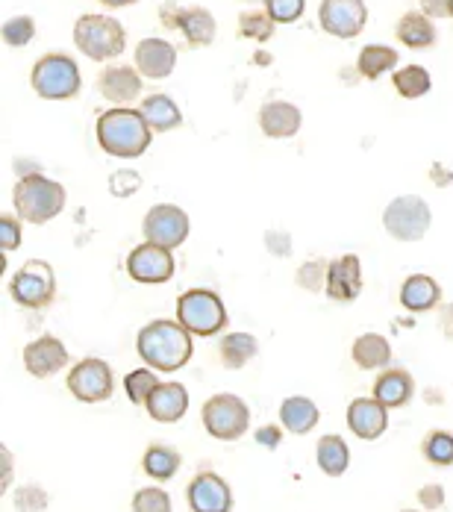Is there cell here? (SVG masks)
<instances>
[{
  "label": "cell",
  "instance_id": "obj_26",
  "mask_svg": "<svg viewBox=\"0 0 453 512\" xmlns=\"http://www.w3.org/2000/svg\"><path fill=\"white\" fill-rule=\"evenodd\" d=\"M215 18L203 6H183L180 9V33L192 48H206L215 42Z\"/></svg>",
  "mask_w": 453,
  "mask_h": 512
},
{
  "label": "cell",
  "instance_id": "obj_13",
  "mask_svg": "<svg viewBox=\"0 0 453 512\" xmlns=\"http://www.w3.org/2000/svg\"><path fill=\"white\" fill-rule=\"evenodd\" d=\"M127 274L136 283H145V286L168 283L174 277V256H171L168 248H159L153 242H142L127 256Z\"/></svg>",
  "mask_w": 453,
  "mask_h": 512
},
{
  "label": "cell",
  "instance_id": "obj_22",
  "mask_svg": "<svg viewBox=\"0 0 453 512\" xmlns=\"http://www.w3.org/2000/svg\"><path fill=\"white\" fill-rule=\"evenodd\" d=\"M415 395V380L409 371L403 368H386L377 380H374V398L386 407V410H398L406 407Z\"/></svg>",
  "mask_w": 453,
  "mask_h": 512
},
{
  "label": "cell",
  "instance_id": "obj_7",
  "mask_svg": "<svg viewBox=\"0 0 453 512\" xmlns=\"http://www.w3.org/2000/svg\"><path fill=\"white\" fill-rule=\"evenodd\" d=\"M203 427L212 439H221V442H236L248 433V424H251V410L242 398L236 395H212L201 410Z\"/></svg>",
  "mask_w": 453,
  "mask_h": 512
},
{
  "label": "cell",
  "instance_id": "obj_1",
  "mask_svg": "<svg viewBox=\"0 0 453 512\" xmlns=\"http://www.w3.org/2000/svg\"><path fill=\"white\" fill-rule=\"evenodd\" d=\"M136 351L148 368L171 374L189 365V359L195 354V342H192V333L180 321L153 318L139 330Z\"/></svg>",
  "mask_w": 453,
  "mask_h": 512
},
{
  "label": "cell",
  "instance_id": "obj_11",
  "mask_svg": "<svg viewBox=\"0 0 453 512\" xmlns=\"http://www.w3.org/2000/svg\"><path fill=\"white\" fill-rule=\"evenodd\" d=\"M189 230H192V221L189 215L174 204H156L148 209L145 221H142V233H145V242H153L159 248H180L186 239H189Z\"/></svg>",
  "mask_w": 453,
  "mask_h": 512
},
{
  "label": "cell",
  "instance_id": "obj_24",
  "mask_svg": "<svg viewBox=\"0 0 453 512\" xmlns=\"http://www.w3.org/2000/svg\"><path fill=\"white\" fill-rule=\"evenodd\" d=\"M395 36L401 39V45H406V48L424 51V48L436 45V24L424 12H406V15H401L398 27H395Z\"/></svg>",
  "mask_w": 453,
  "mask_h": 512
},
{
  "label": "cell",
  "instance_id": "obj_32",
  "mask_svg": "<svg viewBox=\"0 0 453 512\" xmlns=\"http://www.w3.org/2000/svg\"><path fill=\"white\" fill-rule=\"evenodd\" d=\"M180 462H183V457H180L174 448H168V445H151V448L145 451L142 468H145L148 477L165 483V480H171V477L180 471Z\"/></svg>",
  "mask_w": 453,
  "mask_h": 512
},
{
  "label": "cell",
  "instance_id": "obj_35",
  "mask_svg": "<svg viewBox=\"0 0 453 512\" xmlns=\"http://www.w3.org/2000/svg\"><path fill=\"white\" fill-rule=\"evenodd\" d=\"M421 454H424V460L439 465V468L453 465V433H448V430L427 433V439L421 445Z\"/></svg>",
  "mask_w": 453,
  "mask_h": 512
},
{
  "label": "cell",
  "instance_id": "obj_19",
  "mask_svg": "<svg viewBox=\"0 0 453 512\" xmlns=\"http://www.w3.org/2000/svg\"><path fill=\"white\" fill-rule=\"evenodd\" d=\"M145 410L159 424H174L189 412V392L183 383H159L148 398Z\"/></svg>",
  "mask_w": 453,
  "mask_h": 512
},
{
  "label": "cell",
  "instance_id": "obj_31",
  "mask_svg": "<svg viewBox=\"0 0 453 512\" xmlns=\"http://www.w3.org/2000/svg\"><path fill=\"white\" fill-rule=\"evenodd\" d=\"M395 65H398V51L389 48V45H365L359 51V59H356V71L365 80H377L386 71H392Z\"/></svg>",
  "mask_w": 453,
  "mask_h": 512
},
{
  "label": "cell",
  "instance_id": "obj_6",
  "mask_svg": "<svg viewBox=\"0 0 453 512\" xmlns=\"http://www.w3.org/2000/svg\"><path fill=\"white\" fill-rule=\"evenodd\" d=\"M177 321L192 336H215L227 327L224 301L209 289H189L177 301Z\"/></svg>",
  "mask_w": 453,
  "mask_h": 512
},
{
  "label": "cell",
  "instance_id": "obj_15",
  "mask_svg": "<svg viewBox=\"0 0 453 512\" xmlns=\"http://www.w3.org/2000/svg\"><path fill=\"white\" fill-rule=\"evenodd\" d=\"M327 298L339 304H351L362 292V262L356 254H345L327 268Z\"/></svg>",
  "mask_w": 453,
  "mask_h": 512
},
{
  "label": "cell",
  "instance_id": "obj_45",
  "mask_svg": "<svg viewBox=\"0 0 453 512\" xmlns=\"http://www.w3.org/2000/svg\"><path fill=\"white\" fill-rule=\"evenodd\" d=\"M265 248L271 251L274 256H292V236L283 233V230H268L265 233Z\"/></svg>",
  "mask_w": 453,
  "mask_h": 512
},
{
  "label": "cell",
  "instance_id": "obj_17",
  "mask_svg": "<svg viewBox=\"0 0 453 512\" xmlns=\"http://www.w3.org/2000/svg\"><path fill=\"white\" fill-rule=\"evenodd\" d=\"M65 365H68V351L56 336H39L36 342L24 348V368L39 380L59 374Z\"/></svg>",
  "mask_w": 453,
  "mask_h": 512
},
{
  "label": "cell",
  "instance_id": "obj_29",
  "mask_svg": "<svg viewBox=\"0 0 453 512\" xmlns=\"http://www.w3.org/2000/svg\"><path fill=\"white\" fill-rule=\"evenodd\" d=\"M139 112L145 115V121L151 124L153 133H168V130H177L183 124L180 106L171 101L168 95H151V98H145Z\"/></svg>",
  "mask_w": 453,
  "mask_h": 512
},
{
  "label": "cell",
  "instance_id": "obj_44",
  "mask_svg": "<svg viewBox=\"0 0 453 512\" xmlns=\"http://www.w3.org/2000/svg\"><path fill=\"white\" fill-rule=\"evenodd\" d=\"M418 504L424 507V512L442 510V507H445V486H439V483L421 486V489H418Z\"/></svg>",
  "mask_w": 453,
  "mask_h": 512
},
{
  "label": "cell",
  "instance_id": "obj_47",
  "mask_svg": "<svg viewBox=\"0 0 453 512\" xmlns=\"http://www.w3.org/2000/svg\"><path fill=\"white\" fill-rule=\"evenodd\" d=\"M421 12L430 18H453V0H421Z\"/></svg>",
  "mask_w": 453,
  "mask_h": 512
},
{
  "label": "cell",
  "instance_id": "obj_27",
  "mask_svg": "<svg viewBox=\"0 0 453 512\" xmlns=\"http://www.w3.org/2000/svg\"><path fill=\"white\" fill-rule=\"evenodd\" d=\"M318 418H321L318 407L309 398H303V395H292V398H286L280 404V421L295 436H306L309 430H315Z\"/></svg>",
  "mask_w": 453,
  "mask_h": 512
},
{
  "label": "cell",
  "instance_id": "obj_42",
  "mask_svg": "<svg viewBox=\"0 0 453 512\" xmlns=\"http://www.w3.org/2000/svg\"><path fill=\"white\" fill-rule=\"evenodd\" d=\"M139 189H142V174H139V171L124 168V171H115V174L109 177V192H112L115 198H133Z\"/></svg>",
  "mask_w": 453,
  "mask_h": 512
},
{
  "label": "cell",
  "instance_id": "obj_12",
  "mask_svg": "<svg viewBox=\"0 0 453 512\" xmlns=\"http://www.w3.org/2000/svg\"><path fill=\"white\" fill-rule=\"evenodd\" d=\"M318 21L321 30L336 39H356L365 30L368 9L362 0H321Z\"/></svg>",
  "mask_w": 453,
  "mask_h": 512
},
{
  "label": "cell",
  "instance_id": "obj_34",
  "mask_svg": "<svg viewBox=\"0 0 453 512\" xmlns=\"http://www.w3.org/2000/svg\"><path fill=\"white\" fill-rule=\"evenodd\" d=\"M274 18L268 15V9H248L239 18V33L253 42H268L274 36Z\"/></svg>",
  "mask_w": 453,
  "mask_h": 512
},
{
  "label": "cell",
  "instance_id": "obj_38",
  "mask_svg": "<svg viewBox=\"0 0 453 512\" xmlns=\"http://www.w3.org/2000/svg\"><path fill=\"white\" fill-rule=\"evenodd\" d=\"M327 262L324 259H309V262H303L301 268H298V274H295V283L306 289V292H321V289H327Z\"/></svg>",
  "mask_w": 453,
  "mask_h": 512
},
{
  "label": "cell",
  "instance_id": "obj_20",
  "mask_svg": "<svg viewBox=\"0 0 453 512\" xmlns=\"http://www.w3.org/2000/svg\"><path fill=\"white\" fill-rule=\"evenodd\" d=\"M301 109L289 101H268L259 109V130L268 139H292L301 130Z\"/></svg>",
  "mask_w": 453,
  "mask_h": 512
},
{
  "label": "cell",
  "instance_id": "obj_36",
  "mask_svg": "<svg viewBox=\"0 0 453 512\" xmlns=\"http://www.w3.org/2000/svg\"><path fill=\"white\" fill-rule=\"evenodd\" d=\"M156 386H159V377L153 374V368H136V371H130V374L124 377V392H127V398H130L136 407L148 404V398H151Z\"/></svg>",
  "mask_w": 453,
  "mask_h": 512
},
{
  "label": "cell",
  "instance_id": "obj_28",
  "mask_svg": "<svg viewBox=\"0 0 453 512\" xmlns=\"http://www.w3.org/2000/svg\"><path fill=\"white\" fill-rule=\"evenodd\" d=\"M256 354H259V342H256V336H251V333H227L218 342V359L230 371L245 368Z\"/></svg>",
  "mask_w": 453,
  "mask_h": 512
},
{
  "label": "cell",
  "instance_id": "obj_40",
  "mask_svg": "<svg viewBox=\"0 0 453 512\" xmlns=\"http://www.w3.org/2000/svg\"><path fill=\"white\" fill-rule=\"evenodd\" d=\"M133 512H171V498L165 489L148 486L133 495Z\"/></svg>",
  "mask_w": 453,
  "mask_h": 512
},
{
  "label": "cell",
  "instance_id": "obj_46",
  "mask_svg": "<svg viewBox=\"0 0 453 512\" xmlns=\"http://www.w3.org/2000/svg\"><path fill=\"white\" fill-rule=\"evenodd\" d=\"M280 442H283V430H280L277 424H265V427L256 430V445H259V448L274 451V448H280Z\"/></svg>",
  "mask_w": 453,
  "mask_h": 512
},
{
  "label": "cell",
  "instance_id": "obj_25",
  "mask_svg": "<svg viewBox=\"0 0 453 512\" xmlns=\"http://www.w3.org/2000/svg\"><path fill=\"white\" fill-rule=\"evenodd\" d=\"M351 357L362 371H377V368H386L392 362V345L380 333H362L353 342Z\"/></svg>",
  "mask_w": 453,
  "mask_h": 512
},
{
  "label": "cell",
  "instance_id": "obj_18",
  "mask_svg": "<svg viewBox=\"0 0 453 512\" xmlns=\"http://www.w3.org/2000/svg\"><path fill=\"white\" fill-rule=\"evenodd\" d=\"M348 427L353 430V436L374 442L389 427V410L377 398H356L348 407Z\"/></svg>",
  "mask_w": 453,
  "mask_h": 512
},
{
  "label": "cell",
  "instance_id": "obj_37",
  "mask_svg": "<svg viewBox=\"0 0 453 512\" xmlns=\"http://www.w3.org/2000/svg\"><path fill=\"white\" fill-rule=\"evenodd\" d=\"M3 42L9 45V48H24V45H30L33 42V36H36V21L30 18V15H15V18H9L6 24H3Z\"/></svg>",
  "mask_w": 453,
  "mask_h": 512
},
{
  "label": "cell",
  "instance_id": "obj_43",
  "mask_svg": "<svg viewBox=\"0 0 453 512\" xmlns=\"http://www.w3.org/2000/svg\"><path fill=\"white\" fill-rule=\"evenodd\" d=\"M21 218L18 215H0V248L3 254H12L18 251L21 245Z\"/></svg>",
  "mask_w": 453,
  "mask_h": 512
},
{
  "label": "cell",
  "instance_id": "obj_5",
  "mask_svg": "<svg viewBox=\"0 0 453 512\" xmlns=\"http://www.w3.org/2000/svg\"><path fill=\"white\" fill-rule=\"evenodd\" d=\"M30 83H33L36 95L45 98V101H68V98H77L80 95V86H83L77 62L71 56H65V53H48V56H42L33 65Z\"/></svg>",
  "mask_w": 453,
  "mask_h": 512
},
{
  "label": "cell",
  "instance_id": "obj_33",
  "mask_svg": "<svg viewBox=\"0 0 453 512\" xmlns=\"http://www.w3.org/2000/svg\"><path fill=\"white\" fill-rule=\"evenodd\" d=\"M392 83H395V92H398L401 98H406V101L424 98V95L433 89L430 71L421 68V65H403L401 71H395Z\"/></svg>",
  "mask_w": 453,
  "mask_h": 512
},
{
  "label": "cell",
  "instance_id": "obj_23",
  "mask_svg": "<svg viewBox=\"0 0 453 512\" xmlns=\"http://www.w3.org/2000/svg\"><path fill=\"white\" fill-rule=\"evenodd\" d=\"M442 289L430 274H409L401 286V304L409 312H430L439 307Z\"/></svg>",
  "mask_w": 453,
  "mask_h": 512
},
{
  "label": "cell",
  "instance_id": "obj_4",
  "mask_svg": "<svg viewBox=\"0 0 453 512\" xmlns=\"http://www.w3.org/2000/svg\"><path fill=\"white\" fill-rule=\"evenodd\" d=\"M77 51L95 62H106L121 56L127 48V30L109 15H80L74 24Z\"/></svg>",
  "mask_w": 453,
  "mask_h": 512
},
{
  "label": "cell",
  "instance_id": "obj_8",
  "mask_svg": "<svg viewBox=\"0 0 453 512\" xmlns=\"http://www.w3.org/2000/svg\"><path fill=\"white\" fill-rule=\"evenodd\" d=\"M9 295L18 307L45 309L53 304L56 295V274L48 262L30 259L18 268V274L9 280Z\"/></svg>",
  "mask_w": 453,
  "mask_h": 512
},
{
  "label": "cell",
  "instance_id": "obj_3",
  "mask_svg": "<svg viewBox=\"0 0 453 512\" xmlns=\"http://www.w3.org/2000/svg\"><path fill=\"white\" fill-rule=\"evenodd\" d=\"M12 206L21 221L48 224L65 209V186L39 171L24 174V177H18V183L12 189Z\"/></svg>",
  "mask_w": 453,
  "mask_h": 512
},
{
  "label": "cell",
  "instance_id": "obj_51",
  "mask_svg": "<svg viewBox=\"0 0 453 512\" xmlns=\"http://www.w3.org/2000/svg\"><path fill=\"white\" fill-rule=\"evenodd\" d=\"M401 512H418V510H401Z\"/></svg>",
  "mask_w": 453,
  "mask_h": 512
},
{
  "label": "cell",
  "instance_id": "obj_48",
  "mask_svg": "<svg viewBox=\"0 0 453 512\" xmlns=\"http://www.w3.org/2000/svg\"><path fill=\"white\" fill-rule=\"evenodd\" d=\"M159 21H162L168 30H180V9H177L174 3H165V6L159 9Z\"/></svg>",
  "mask_w": 453,
  "mask_h": 512
},
{
  "label": "cell",
  "instance_id": "obj_21",
  "mask_svg": "<svg viewBox=\"0 0 453 512\" xmlns=\"http://www.w3.org/2000/svg\"><path fill=\"white\" fill-rule=\"evenodd\" d=\"M177 65V51L165 39H142L136 48V68L148 80H165Z\"/></svg>",
  "mask_w": 453,
  "mask_h": 512
},
{
  "label": "cell",
  "instance_id": "obj_16",
  "mask_svg": "<svg viewBox=\"0 0 453 512\" xmlns=\"http://www.w3.org/2000/svg\"><path fill=\"white\" fill-rule=\"evenodd\" d=\"M98 89L109 103L124 106L142 95V71L133 65H106L98 77Z\"/></svg>",
  "mask_w": 453,
  "mask_h": 512
},
{
  "label": "cell",
  "instance_id": "obj_10",
  "mask_svg": "<svg viewBox=\"0 0 453 512\" xmlns=\"http://www.w3.org/2000/svg\"><path fill=\"white\" fill-rule=\"evenodd\" d=\"M68 392L83 404H103L115 392V377L109 362L95 357L80 359L68 374Z\"/></svg>",
  "mask_w": 453,
  "mask_h": 512
},
{
  "label": "cell",
  "instance_id": "obj_14",
  "mask_svg": "<svg viewBox=\"0 0 453 512\" xmlns=\"http://www.w3.org/2000/svg\"><path fill=\"white\" fill-rule=\"evenodd\" d=\"M186 501L192 512H230L233 510V492L227 486L224 477H218L215 471H201L189 489H186Z\"/></svg>",
  "mask_w": 453,
  "mask_h": 512
},
{
  "label": "cell",
  "instance_id": "obj_30",
  "mask_svg": "<svg viewBox=\"0 0 453 512\" xmlns=\"http://www.w3.org/2000/svg\"><path fill=\"white\" fill-rule=\"evenodd\" d=\"M315 460L318 468L327 474V477H342L351 465V451H348V442L342 436H324L318 439V448H315Z\"/></svg>",
  "mask_w": 453,
  "mask_h": 512
},
{
  "label": "cell",
  "instance_id": "obj_49",
  "mask_svg": "<svg viewBox=\"0 0 453 512\" xmlns=\"http://www.w3.org/2000/svg\"><path fill=\"white\" fill-rule=\"evenodd\" d=\"M439 330H442L445 339H451L453 342V301L439 309Z\"/></svg>",
  "mask_w": 453,
  "mask_h": 512
},
{
  "label": "cell",
  "instance_id": "obj_39",
  "mask_svg": "<svg viewBox=\"0 0 453 512\" xmlns=\"http://www.w3.org/2000/svg\"><path fill=\"white\" fill-rule=\"evenodd\" d=\"M12 501H15V510L18 512H45L51 507V495L42 486H36V483L18 486L15 495H12Z\"/></svg>",
  "mask_w": 453,
  "mask_h": 512
},
{
  "label": "cell",
  "instance_id": "obj_41",
  "mask_svg": "<svg viewBox=\"0 0 453 512\" xmlns=\"http://www.w3.org/2000/svg\"><path fill=\"white\" fill-rule=\"evenodd\" d=\"M265 9L277 24H295L306 9V0H265Z\"/></svg>",
  "mask_w": 453,
  "mask_h": 512
},
{
  "label": "cell",
  "instance_id": "obj_2",
  "mask_svg": "<svg viewBox=\"0 0 453 512\" xmlns=\"http://www.w3.org/2000/svg\"><path fill=\"white\" fill-rule=\"evenodd\" d=\"M98 145L106 156H118V159H139L151 148L153 130L145 121V115L139 109H127V106H115L101 112L98 124Z\"/></svg>",
  "mask_w": 453,
  "mask_h": 512
},
{
  "label": "cell",
  "instance_id": "obj_9",
  "mask_svg": "<svg viewBox=\"0 0 453 512\" xmlns=\"http://www.w3.org/2000/svg\"><path fill=\"white\" fill-rule=\"evenodd\" d=\"M430 224H433V212L418 195H401L383 212V227L398 242H421Z\"/></svg>",
  "mask_w": 453,
  "mask_h": 512
},
{
  "label": "cell",
  "instance_id": "obj_50",
  "mask_svg": "<svg viewBox=\"0 0 453 512\" xmlns=\"http://www.w3.org/2000/svg\"><path fill=\"white\" fill-rule=\"evenodd\" d=\"M101 3L109 9H121V6H133L136 0H101Z\"/></svg>",
  "mask_w": 453,
  "mask_h": 512
}]
</instances>
